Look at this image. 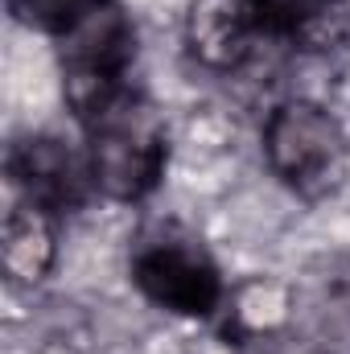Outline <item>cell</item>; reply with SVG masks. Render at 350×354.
<instances>
[{
  "instance_id": "6da1fadb",
  "label": "cell",
  "mask_w": 350,
  "mask_h": 354,
  "mask_svg": "<svg viewBox=\"0 0 350 354\" xmlns=\"http://www.w3.org/2000/svg\"><path fill=\"white\" fill-rule=\"evenodd\" d=\"M91 165L95 181L111 198H140L157 185L165 165V132L153 107L136 99H111L95 111V136H91Z\"/></svg>"
},
{
  "instance_id": "7a4b0ae2",
  "label": "cell",
  "mask_w": 350,
  "mask_h": 354,
  "mask_svg": "<svg viewBox=\"0 0 350 354\" xmlns=\"http://www.w3.org/2000/svg\"><path fill=\"white\" fill-rule=\"evenodd\" d=\"M264 149H268V165L305 194L334 185L342 157H347V140H342L338 120L313 103L276 107L268 128H264Z\"/></svg>"
},
{
  "instance_id": "3957f363",
  "label": "cell",
  "mask_w": 350,
  "mask_h": 354,
  "mask_svg": "<svg viewBox=\"0 0 350 354\" xmlns=\"http://www.w3.org/2000/svg\"><path fill=\"white\" fill-rule=\"evenodd\" d=\"M132 58V29L124 12L95 4L79 21L66 25L62 46V71H66V95L79 111H99L111 103V87L120 71Z\"/></svg>"
},
{
  "instance_id": "277c9868",
  "label": "cell",
  "mask_w": 350,
  "mask_h": 354,
  "mask_svg": "<svg viewBox=\"0 0 350 354\" xmlns=\"http://www.w3.org/2000/svg\"><path fill=\"white\" fill-rule=\"evenodd\" d=\"M136 284L165 309L185 317H206L219 305V272L210 260L181 243H153L136 256Z\"/></svg>"
},
{
  "instance_id": "5b68a950",
  "label": "cell",
  "mask_w": 350,
  "mask_h": 354,
  "mask_svg": "<svg viewBox=\"0 0 350 354\" xmlns=\"http://www.w3.org/2000/svg\"><path fill=\"white\" fill-rule=\"evenodd\" d=\"M12 177L29 189L37 202H66L75 194V165L71 153L58 140H25L8 157Z\"/></svg>"
},
{
  "instance_id": "8992f818",
  "label": "cell",
  "mask_w": 350,
  "mask_h": 354,
  "mask_svg": "<svg viewBox=\"0 0 350 354\" xmlns=\"http://www.w3.org/2000/svg\"><path fill=\"white\" fill-rule=\"evenodd\" d=\"M243 4L248 0H194V12H190V41H194V54L223 66L239 54L243 46V29H248V17H243Z\"/></svg>"
},
{
  "instance_id": "52a82bcc",
  "label": "cell",
  "mask_w": 350,
  "mask_h": 354,
  "mask_svg": "<svg viewBox=\"0 0 350 354\" xmlns=\"http://www.w3.org/2000/svg\"><path fill=\"white\" fill-rule=\"evenodd\" d=\"M54 260V235L33 206L8 210L4 223V268L12 280H42V272Z\"/></svg>"
},
{
  "instance_id": "ba28073f",
  "label": "cell",
  "mask_w": 350,
  "mask_h": 354,
  "mask_svg": "<svg viewBox=\"0 0 350 354\" xmlns=\"http://www.w3.org/2000/svg\"><path fill=\"white\" fill-rule=\"evenodd\" d=\"M17 4L25 8V17H37L46 25H71L87 8H95V0H17Z\"/></svg>"
},
{
  "instance_id": "9c48e42d",
  "label": "cell",
  "mask_w": 350,
  "mask_h": 354,
  "mask_svg": "<svg viewBox=\"0 0 350 354\" xmlns=\"http://www.w3.org/2000/svg\"><path fill=\"white\" fill-rule=\"evenodd\" d=\"M252 4L280 25H301V21H313L317 12H326L334 0H252Z\"/></svg>"
},
{
  "instance_id": "30bf717a",
  "label": "cell",
  "mask_w": 350,
  "mask_h": 354,
  "mask_svg": "<svg viewBox=\"0 0 350 354\" xmlns=\"http://www.w3.org/2000/svg\"><path fill=\"white\" fill-rule=\"evenodd\" d=\"M248 354H309V351H288V346H276V342H256Z\"/></svg>"
}]
</instances>
